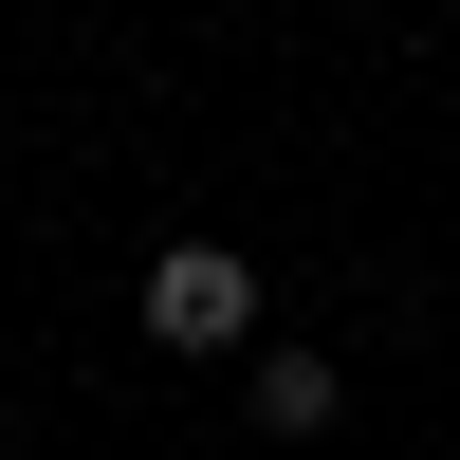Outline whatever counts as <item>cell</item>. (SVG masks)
I'll return each instance as SVG.
<instances>
[{
    "label": "cell",
    "instance_id": "2",
    "mask_svg": "<svg viewBox=\"0 0 460 460\" xmlns=\"http://www.w3.org/2000/svg\"><path fill=\"white\" fill-rule=\"evenodd\" d=\"M350 424V368L332 350H258V442H332Z\"/></svg>",
    "mask_w": 460,
    "mask_h": 460
},
{
    "label": "cell",
    "instance_id": "1",
    "mask_svg": "<svg viewBox=\"0 0 460 460\" xmlns=\"http://www.w3.org/2000/svg\"><path fill=\"white\" fill-rule=\"evenodd\" d=\"M129 314H147V350H240V332H258V277H240V240H166L129 277Z\"/></svg>",
    "mask_w": 460,
    "mask_h": 460
}]
</instances>
